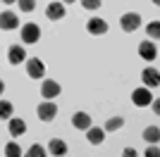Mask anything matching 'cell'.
<instances>
[{
  "label": "cell",
  "instance_id": "1",
  "mask_svg": "<svg viewBox=\"0 0 160 157\" xmlns=\"http://www.w3.org/2000/svg\"><path fill=\"white\" fill-rule=\"evenodd\" d=\"M36 114H38L41 121H53V119L58 117V105H55L53 100H43V102L36 107Z\"/></svg>",
  "mask_w": 160,
  "mask_h": 157
},
{
  "label": "cell",
  "instance_id": "2",
  "mask_svg": "<svg viewBox=\"0 0 160 157\" xmlns=\"http://www.w3.org/2000/svg\"><path fill=\"white\" fill-rule=\"evenodd\" d=\"M38 38H41V29H38V24L27 21V24L22 26V40H24L27 45H31V43H38Z\"/></svg>",
  "mask_w": 160,
  "mask_h": 157
},
{
  "label": "cell",
  "instance_id": "3",
  "mask_svg": "<svg viewBox=\"0 0 160 157\" xmlns=\"http://www.w3.org/2000/svg\"><path fill=\"white\" fill-rule=\"evenodd\" d=\"M120 26H122V29H124L127 33L136 31V29L141 26V14H136V12H127V14H122Z\"/></svg>",
  "mask_w": 160,
  "mask_h": 157
},
{
  "label": "cell",
  "instance_id": "4",
  "mask_svg": "<svg viewBox=\"0 0 160 157\" xmlns=\"http://www.w3.org/2000/svg\"><path fill=\"white\" fill-rule=\"evenodd\" d=\"M132 102L136 105V107H146V105L153 102V95H151V88H136V91L132 93Z\"/></svg>",
  "mask_w": 160,
  "mask_h": 157
},
{
  "label": "cell",
  "instance_id": "5",
  "mask_svg": "<svg viewBox=\"0 0 160 157\" xmlns=\"http://www.w3.org/2000/svg\"><path fill=\"white\" fill-rule=\"evenodd\" d=\"M60 91H62L60 83H58V81H53V78H46V81L41 83V95H43L46 100L58 98V95H60Z\"/></svg>",
  "mask_w": 160,
  "mask_h": 157
},
{
  "label": "cell",
  "instance_id": "6",
  "mask_svg": "<svg viewBox=\"0 0 160 157\" xmlns=\"http://www.w3.org/2000/svg\"><path fill=\"white\" fill-rule=\"evenodd\" d=\"M27 74L31 78H43V74H46V64H43L38 57L27 59Z\"/></svg>",
  "mask_w": 160,
  "mask_h": 157
},
{
  "label": "cell",
  "instance_id": "7",
  "mask_svg": "<svg viewBox=\"0 0 160 157\" xmlns=\"http://www.w3.org/2000/svg\"><path fill=\"white\" fill-rule=\"evenodd\" d=\"M86 31L93 33V36H103V33H108V21L100 19V17H93V19L86 21Z\"/></svg>",
  "mask_w": 160,
  "mask_h": 157
},
{
  "label": "cell",
  "instance_id": "8",
  "mask_svg": "<svg viewBox=\"0 0 160 157\" xmlns=\"http://www.w3.org/2000/svg\"><path fill=\"white\" fill-rule=\"evenodd\" d=\"M141 81L146 83V88H158V83H160L158 69H155V67H146V69H143V74H141Z\"/></svg>",
  "mask_w": 160,
  "mask_h": 157
},
{
  "label": "cell",
  "instance_id": "9",
  "mask_svg": "<svg viewBox=\"0 0 160 157\" xmlns=\"http://www.w3.org/2000/svg\"><path fill=\"white\" fill-rule=\"evenodd\" d=\"M17 24H19V19H17V14H14L12 10H5V12H0V29H5V31H12V29H17Z\"/></svg>",
  "mask_w": 160,
  "mask_h": 157
},
{
  "label": "cell",
  "instance_id": "10",
  "mask_svg": "<svg viewBox=\"0 0 160 157\" xmlns=\"http://www.w3.org/2000/svg\"><path fill=\"white\" fill-rule=\"evenodd\" d=\"M72 126H74V129H79V131H86V129L93 126V119L88 117L86 112H77V114L72 117Z\"/></svg>",
  "mask_w": 160,
  "mask_h": 157
},
{
  "label": "cell",
  "instance_id": "11",
  "mask_svg": "<svg viewBox=\"0 0 160 157\" xmlns=\"http://www.w3.org/2000/svg\"><path fill=\"white\" fill-rule=\"evenodd\" d=\"M7 59H10V64H22V62L27 59V50H24V45H10V50H7Z\"/></svg>",
  "mask_w": 160,
  "mask_h": 157
},
{
  "label": "cell",
  "instance_id": "12",
  "mask_svg": "<svg viewBox=\"0 0 160 157\" xmlns=\"http://www.w3.org/2000/svg\"><path fill=\"white\" fill-rule=\"evenodd\" d=\"M7 131H10V136H22V133L27 131L24 119H19V117H10V119H7Z\"/></svg>",
  "mask_w": 160,
  "mask_h": 157
},
{
  "label": "cell",
  "instance_id": "13",
  "mask_svg": "<svg viewBox=\"0 0 160 157\" xmlns=\"http://www.w3.org/2000/svg\"><path fill=\"white\" fill-rule=\"evenodd\" d=\"M46 17L50 21L62 19V17H65V5H62V2H50V5L46 7Z\"/></svg>",
  "mask_w": 160,
  "mask_h": 157
},
{
  "label": "cell",
  "instance_id": "14",
  "mask_svg": "<svg viewBox=\"0 0 160 157\" xmlns=\"http://www.w3.org/2000/svg\"><path fill=\"white\" fill-rule=\"evenodd\" d=\"M67 150H69V148H67V143H65V140H60V138H53V140L48 143V152H50V155H55V157H65Z\"/></svg>",
  "mask_w": 160,
  "mask_h": 157
},
{
  "label": "cell",
  "instance_id": "15",
  "mask_svg": "<svg viewBox=\"0 0 160 157\" xmlns=\"http://www.w3.org/2000/svg\"><path fill=\"white\" fill-rule=\"evenodd\" d=\"M139 55H141L143 59H148V62H151V59H155V55H158L155 43H153V40H143V43L139 45Z\"/></svg>",
  "mask_w": 160,
  "mask_h": 157
},
{
  "label": "cell",
  "instance_id": "16",
  "mask_svg": "<svg viewBox=\"0 0 160 157\" xmlns=\"http://www.w3.org/2000/svg\"><path fill=\"white\" fill-rule=\"evenodd\" d=\"M86 140L91 145H100L105 140V131L98 129V126H91V129H86Z\"/></svg>",
  "mask_w": 160,
  "mask_h": 157
},
{
  "label": "cell",
  "instance_id": "17",
  "mask_svg": "<svg viewBox=\"0 0 160 157\" xmlns=\"http://www.w3.org/2000/svg\"><path fill=\"white\" fill-rule=\"evenodd\" d=\"M158 138H160V129H158V126H148V129L146 131H143V140H146V143L148 145H151V143H158Z\"/></svg>",
  "mask_w": 160,
  "mask_h": 157
},
{
  "label": "cell",
  "instance_id": "18",
  "mask_svg": "<svg viewBox=\"0 0 160 157\" xmlns=\"http://www.w3.org/2000/svg\"><path fill=\"white\" fill-rule=\"evenodd\" d=\"M122 126H124V119L122 117H110L105 121V129L103 131H117V129H122Z\"/></svg>",
  "mask_w": 160,
  "mask_h": 157
},
{
  "label": "cell",
  "instance_id": "19",
  "mask_svg": "<svg viewBox=\"0 0 160 157\" xmlns=\"http://www.w3.org/2000/svg\"><path fill=\"white\" fill-rule=\"evenodd\" d=\"M5 157H22V148L17 145V140H10L5 145Z\"/></svg>",
  "mask_w": 160,
  "mask_h": 157
},
{
  "label": "cell",
  "instance_id": "20",
  "mask_svg": "<svg viewBox=\"0 0 160 157\" xmlns=\"http://www.w3.org/2000/svg\"><path fill=\"white\" fill-rule=\"evenodd\" d=\"M12 112H14L12 102H7V100H0V119H10V117H12Z\"/></svg>",
  "mask_w": 160,
  "mask_h": 157
},
{
  "label": "cell",
  "instance_id": "21",
  "mask_svg": "<svg viewBox=\"0 0 160 157\" xmlns=\"http://www.w3.org/2000/svg\"><path fill=\"white\" fill-rule=\"evenodd\" d=\"M22 157H48V155H46V148L36 143V145H31L27 150V155H22Z\"/></svg>",
  "mask_w": 160,
  "mask_h": 157
},
{
  "label": "cell",
  "instance_id": "22",
  "mask_svg": "<svg viewBox=\"0 0 160 157\" xmlns=\"http://www.w3.org/2000/svg\"><path fill=\"white\" fill-rule=\"evenodd\" d=\"M146 31H148V38H158V36H160V24H158V21H151V24H148L146 26Z\"/></svg>",
  "mask_w": 160,
  "mask_h": 157
},
{
  "label": "cell",
  "instance_id": "23",
  "mask_svg": "<svg viewBox=\"0 0 160 157\" xmlns=\"http://www.w3.org/2000/svg\"><path fill=\"white\" fill-rule=\"evenodd\" d=\"M17 5H19L22 12H33V7H36V0H17Z\"/></svg>",
  "mask_w": 160,
  "mask_h": 157
},
{
  "label": "cell",
  "instance_id": "24",
  "mask_svg": "<svg viewBox=\"0 0 160 157\" xmlns=\"http://www.w3.org/2000/svg\"><path fill=\"white\" fill-rule=\"evenodd\" d=\"M81 5L86 7V10H98L103 5V0H81Z\"/></svg>",
  "mask_w": 160,
  "mask_h": 157
},
{
  "label": "cell",
  "instance_id": "25",
  "mask_svg": "<svg viewBox=\"0 0 160 157\" xmlns=\"http://www.w3.org/2000/svg\"><path fill=\"white\" fill-rule=\"evenodd\" d=\"M143 155H146V157H160V150L155 148V145H148V150L143 152Z\"/></svg>",
  "mask_w": 160,
  "mask_h": 157
},
{
  "label": "cell",
  "instance_id": "26",
  "mask_svg": "<svg viewBox=\"0 0 160 157\" xmlns=\"http://www.w3.org/2000/svg\"><path fill=\"white\" fill-rule=\"evenodd\" d=\"M139 155V152L134 150V148H124V150H122V157H136Z\"/></svg>",
  "mask_w": 160,
  "mask_h": 157
},
{
  "label": "cell",
  "instance_id": "27",
  "mask_svg": "<svg viewBox=\"0 0 160 157\" xmlns=\"http://www.w3.org/2000/svg\"><path fill=\"white\" fill-rule=\"evenodd\" d=\"M2 91H5V83H2V78H0V95H2Z\"/></svg>",
  "mask_w": 160,
  "mask_h": 157
},
{
  "label": "cell",
  "instance_id": "28",
  "mask_svg": "<svg viewBox=\"0 0 160 157\" xmlns=\"http://www.w3.org/2000/svg\"><path fill=\"white\" fill-rule=\"evenodd\" d=\"M2 2H5V5H14V2H17V0H2Z\"/></svg>",
  "mask_w": 160,
  "mask_h": 157
},
{
  "label": "cell",
  "instance_id": "29",
  "mask_svg": "<svg viewBox=\"0 0 160 157\" xmlns=\"http://www.w3.org/2000/svg\"><path fill=\"white\" fill-rule=\"evenodd\" d=\"M65 2H77V0H62V5H65Z\"/></svg>",
  "mask_w": 160,
  "mask_h": 157
}]
</instances>
